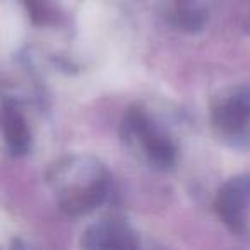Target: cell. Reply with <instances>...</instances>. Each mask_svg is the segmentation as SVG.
Listing matches in <instances>:
<instances>
[{
    "label": "cell",
    "instance_id": "obj_1",
    "mask_svg": "<svg viewBox=\"0 0 250 250\" xmlns=\"http://www.w3.org/2000/svg\"><path fill=\"white\" fill-rule=\"evenodd\" d=\"M45 177L57 206L70 218L91 214L110 197V171L91 154H65L50 165Z\"/></svg>",
    "mask_w": 250,
    "mask_h": 250
},
{
    "label": "cell",
    "instance_id": "obj_2",
    "mask_svg": "<svg viewBox=\"0 0 250 250\" xmlns=\"http://www.w3.org/2000/svg\"><path fill=\"white\" fill-rule=\"evenodd\" d=\"M120 137L125 147L153 170L171 171L178 165L177 143L141 104H132L124 111Z\"/></svg>",
    "mask_w": 250,
    "mask_h": 250
},
{
    "label": "cell",
    "instance_id": "obj_3",
    "mask_svg": "<svg viewBox=\"0 0 250 250\" xmlns=\"http://www.w3.org/2000/svg\"><path fill=\"white\" fill-rule=\"evenodd\" d=\"M211 125L228 147L250 149V87H231L219 94L211 106Z\"/></svg>",
    "mask_w": 250,
    "mask_h": 250
},
{
    "label": "cell",
    "instance_id": "obj_4",
    "mask_svg": "<svg viewBox=\"0 0 250 250\" xmlns=\"http://www.w3.org/2000/svg\"><path fill=\"white\" fill-rule=\"evenodd\" d=\"M214 209L233 235L245 236L250 229V175H236L219 187Z\"/></svg>",
    "mask_w": 250,
    "mask_h": 250
},
{
    "label": "cell",
    "instance_id": "obj_5",
    "mask_svg": "<svg viewBox=\"0 0 250 250\" xmlns=\"http://www.w3.org/2000/svg\"><path fill=\"white\" fill-rule=\"evenodd\" d=\"M84 249L101 250H134L141 245L136 229L120 218H110L98 221L86 228L81 238Z\"/></svg>",
    "mask_w": 250,
    "mask_h": 250
},
{
    "label": "cell",
    "instance_id": "obj_6",
    "mask_svg": "<svg viewBox=\"0 0 250 250\" xmlns=\"http://www.w3.org/2000/svg\"><path fill=\"white\" fill-rule=\"evenodd\" d=\"M0 136L12 156L21 158L31 151V129L21 104L12 96L5 98L0 108Z\"/></svg>",
    "mask_w": 250,
    "mask_h": 250
},
{
    "label": "cell",
    "instance_id": "obj_7",
    "mask_svg": "<svg viewBox=\"0 0 250 250\" xmlns=\"http://www.w3.org/2000/svg\"><path fill=\"white\" fill-rule=\"evenodd\" d=\"M209 18L208 0H171L168 21L184 33H197Z\"/></svg>",
    "mask_w": 250,
    "mask_h": 250
},
{
    "label": "cell",
    "instance_id": "obj_8",
    "mask_svg": "<svg viewBox=\"0 0 250 250\" xmlns=\"http://www.w3.org/2000/svg\"><path fill=\"white\" fill-rule=\"evenodd\" d=\"M29 19L36 26H52L57 22V9L52 0H21Z\"/></svg>",
    "mask_w": 250,
    "mask_h": 250
},
{
    "label": "cell",
    "instance_id": "obj_9",
    "mask_svg": "<svg viewBox=\"0 0 250 250\" xmlns=\"http://www.w3.org/2000/svg\"><path fill=\"white\" fill-rule=\"evenodd\" d=\"M5 98H7V94L4 93V89H2V86H0V108H2V103L5 101Z\"/></svg>",
    "mask_w": 250,
    "mask_h": 250
}]
</instances>
